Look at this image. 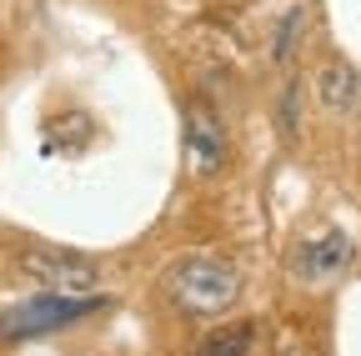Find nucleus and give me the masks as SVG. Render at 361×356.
Masks as SVG:
<instances>
[{
	"mask_svg": "<svg viewBox=\"0 0 361 356\" xmlns=\"http://www.w3.org/2000/svg\"><path fill=\"white\" fill-rule=\"evenodd\" d=\"M301 35H306V6H291V11L276 20V35H271V66H276V70H291Z\"/></svg>",
	"mask_w": 361,
	"mask_h": 356,
	"instance_id": "8",
	"label": "nucleus"
},
{
	"mask_svg": "<svg viewBox=\"0 0 361 356\" xmlns=\"http://www.w3.org/2000/svg\"><path fill=\"white\" fill-rule=\"evenodd\" d=\"M106 311V296L96 291H40L30 301H16L0 311V341H30V336H51V331H66L85 317Z\"/></svg>",
	"mask_w": 361,
	"mask_h": 356,
	"instance_id": "2",
	"label": "nucleus"
},
{
	"mask_svg": "<svg viewBox=\"0 0 361 356\" xmlns=\"http://www.w3.org/2000/svg\"><path fill=\"white\" fill-rule=\"evenodd\" d=\"M251 346H256L251 321H226V326H216L196 341V356H251Z\"/></svg>",
	"mask_w": 361,
	"mask_h": 356,
	"instance_id": "7",
	"label": "nucleus"
},
{
	"mask_svg": "<svg viewBox=\"0 0 361 356\" xmlns=\"http://www.w3.org/2000/svg\"><path fill=\"white\" fill-rule=\"evenodd\" d=\"M171 306L180 317H221V311H231L241 301V271L236 261L226 256H211V251H186L166 266L161 276Z\"/></svg>",
	"mask_w": 361,
	"mask_h": 356,
	"instance_id": "1",
	"label": "nucleus"
},
{
	"mask_svg": "<svg viewBox=\"0 0 361 356\" xmlns=\"http://www.w3.org/2000/svg\"><path fill=\"white\" fill-rule=\"evenodd\" d=\"M351 261H356V241L341 226H322V231H306V236L291 241L286 271L301 286H331L351 271Z\"/></svg>",
	"mask_w": 361,
	"mask_h": 356,
	"instance_id": "3",
	"label": "nucleus"
},
{
	"mask_svg": "<svg viewBox=\"0 0 361 356\" xmlns=\"http://www.w3.org/2000/svg\"><path fill=\"white\" fill-rule=\"evenodd\" d=\"M16 271L40 286V291H96L101 286V261H90L80 251H66V246H25L16 251Z\"/></svg>",
	"mask_w": 361,
	"mask_h": 356,
	"instance_id": "4",
	"label": "nucleus"
},
{
	"mask_svg": "<svg viewBox=\"0 0 361 356\" xmlns=\"http://www.w3.org/2000/svg\"><path fill=\"white\" fill-rule=\"evenodd\" d=\"M226 161H231V141H226V125L216 121L211 106H186V171L196 181L216 176Z\"/></svg>",
	"mask_w": 361,
	"mask_h": 356,
	"instance_id": "5",
	"label": "nucleus"
},
{
	"mask_svg": "<svg viewBox=\"0 0 361 356\" xmlns=\"http://www.w3.org/2000/svg\"><path fill=\"white\" fill-rule=\"evenodd\" d=\"M296 121H301V85L291 80L286 96H281V130H286V136H296Z\"/></svg>",
	"mask_w": 361,
	"mask_h": 356,
	"instance_id": "9",
	"label": "nucleus"
},
{
	"mask_svg": "<svg viewBox=\"0 0 361 356\" xmlns=\"http://www.w3.org/2000/svg\"><path fill=\"white\" fill-rule=\"evenodd\" d=\"M311 91H316V106H322L326 116H341L346 121V116L361 111V70L346 56H326L322 66H316Z\"/></svg>",
	"mask_w": 361,
	"mask_h": 356,
	"instance_id": "6",
	"label": "nucleus"
}]
</instances>
